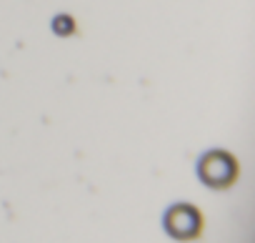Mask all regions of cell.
Instances as JSON below:
<instances>
[{
    "mask_svg": "<svg viewBox=\"0 0 255 243\" xmlns=\"http://www.w3.org/2000/svg\"><path fill=\"white\" fill-rule=\"evenodd\" d=\"M200 176L208 186H228L235 176V163L225 153H210L200 163Z\"/></svg>",
    "mask_w": 255,
    "mask_h": 243,
    "instance_id": "obj_2",
    "label": "cell"
},
{
    "mask_svg": "<svg viewBox=\"0 0 255 243\" xmlns=\"http://www.w3.org/2000/svg\"><path fill=\"white\" fill-rule=\"evenodd\" d=\"M165 226H168V233L175 236V238H193L198 231H200V213L190 206H175L168 211V218H165Z\"/></svg>",
    "mask_w": 255,
    "mask_h": 243,
    "instance_id": "obj_1",
    "label": "cell"
}]
</instances>
